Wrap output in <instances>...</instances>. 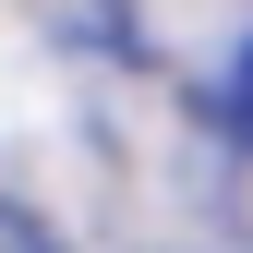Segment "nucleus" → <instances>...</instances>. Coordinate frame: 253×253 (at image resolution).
<instances>
[{"mask_svg": "<svg viewBox=\"0 0 253 253\" xmlns=\"http://www.w3.org/2000/svg\"><path fill=\"white\" fill-rule=\"evenodd\" d=\"M229 121L253 133V48H241V73H229Z\"/></svg>", "mask_w": 253, "mask_h": 253, "instance_id": "obj_1", "label": "nucleus"}]
</instances>
